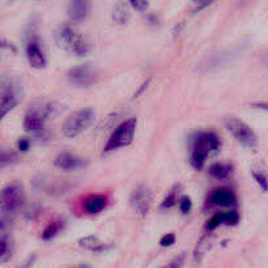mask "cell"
Listing matches in <instances>:
<instances>
[{"label":"cell","instance_id":"obj_14","mask_svg":"<svg viewBox=\"0 0 268 268\" xmlns=\"http://www.w3.org/2000/svg\"><path fill=\"white\" fill-rule=\"evenodd\" d=\"M240 221V215L236 211H229V212H219L213 215L205 224L207 230H213L220 225H237Z\"/></svg>","mask_w":268,"mask_h":268},{"label":"cell","instance_id":"obj_12","mask_svg":"<svg viewBox=\"0 0 268 268\" xmlns=\"http://www.w3.org/2000/svg\"><path fill=\"white\" fill-rule=\"evenodd\" d=\"M88 161L83 158V157L73 155L69 152L59 153L54 160V165L60 170H66V172H73V170H79L87 166Z\"/></svg>","mask_w":268,"mask_h":268},{"label":"cell","instance_id":"obj_26","mask_svg":"<svg viewBox=\"0 0 268 268\" xmlns=\"http://www.w3.org/2000/svg\"><path fill=\"white\" fill-rule=\"evenodd\" d=\"M130 1V4L132 5V8L136 9L139 12H144L147 11L149 5L148 0H128Z\"/></svg>","mask_w":268,"mask_h":268},{"label":"cell","instance_id":"obj_19","mask_svg":"<svg viewBox=\"0 0 268 268\" xmlns=\"http://www.w3.org/2000/svg\"><path fill=\"white\" fill-rule=\"evenodd\" d=\"M64 229V220H55L52 221L51 224L48 225L47 228L45 229V232L42 233V240L51 241L52 238H55L62 230Z\"/></svg>","mask_w":268,"mask_h":268},{"label":"cell","instance_id":"obj_33","mask_svg":"<svg viewBox=\"0 0 268 268\" xmlns=\"http://www.w3.org/2000/svg\"><path fill=\"white\" fill-rule=\"evenodd\" d=\"M80 268H89V267H87V266H84V267H80Z\"/></svg>","mask_w":268,"mask_h":268},{"label":"cell","instance_id":"obj_28","mask_svg":"<svg viewBox=\"0 0 268 268\" xmlns=\"http://www.w3.org/2000/svg\"><path fill=\"white\" fill-rule=\"evenodd\" d=\"M174 242H176V236H174L173 233L165 234V236H162V238L160 240V245L161 246H164V247H166V246H172Z\"/></svg>","mask_w":268,"mask_h":268},{"label":"cell","instance_id":"obj_4","mask_svg":"<svg viewBox=\"0 0 268 268\" xmlns=\"http://www.w3.org/2000/svg\"><path fill=\"white\" fill-rule=\"evenodd\" d=\"M58 42L62 48L76 56H85L89 52V44L84 36L69 25H62L58 29Z\"/></svg>","mask_w":268,"mask_h":268},{"label":"cell","instance_id":"obj_11","mask_svg":"<svg viewBox=\"0 0 268 268\" xmlns=\"http://www.w3.org/2000/svg\"><path fill=\"white\" fill-rule=\"evenodd\" d=\"M20 101V89L12 83H7L1 87V106H0V119H4L5 115L16 108Z\"/></svg>","mask_w":268,"mask_h":268},{"label":"cell","instance_id":"obj_1","mask_svg":"<svg viewBox=\"0 0 268 268\" xmlns=\"http://www.w3.org/2000/svg\"><path fill=\"white\" fill-rule=\"evenodd\" d=\"M221 147V141L215 132L199 131L190 139V164L194 169L200 170L211 153L217 152Z\"/></svg>","mask_w":268,"mask_h":268},{"label":"cell","instance_id":"obj_30","mask_svg":"<svg viewBox=\"0 0 268 268\" xmlns=\"http://www.w3.org/2000/svg\"><path fill=\"white\" fill-rule=\"evenodd\" d=\"M192 3L195 4L196 11H201V9L207 8L209 5L212 4L215 0H191Z\"/></svg>","mask_w":268,"mask_h":268},{"label":"cell","instance_id":"obj_9","mask_svg":"<svg viewBox=\"0 0 268 268\" xmlns=\"http://www.w3.org/2000/svg\"><path fill=\"white\" fill-rule=\"evenodd\" d=\"M67 76H68L71 84L80 87V88H85V87H89L96 81L97 72L90 64L85 63L69 69Z\"/></svg>","mask_w":268,"mask_h":268},{"label":"cell","instance_id":"obj_16","mask_svg":"<svg viewBox=\"0 0 268 268\" xmlns=\"http://www.w3.org/2000/svg\"><path fill=\"white\" fill-rule=\"evenodd\" d=\"M108 205V200L102 195H92L84 201V209L90 215H97L102 212Z\"/></svg>","mask_w":268,"mask_h":268},{"label":"cell","instance_id":"obj_10","mask_svg":"<svg viewBox=\"0 0 268 268\" xmlns=\"http://www.w3.org/2000/svg\"><path fill=\"white\" fill-rule=\"evenodd\" d=\"M152 199L153 194L152 190L145 186V184H140L137 186L134 192L131 194V205L134 207V209L136 211L140 216H145L147 213L149 212L151 209V205H152Z\"/></svg>","mask_w":268,"mask_h":268},{"label":"cell","instance_id":"obj_13","mask_svg":"<svg viewBox=\"0 0 268 268\" xmlns=\"http://www.w3.org/2000/svg\"><path fill=\"white\" fill-rule=\"evenodd\" d=\"M92 11V0H69L67 15L73 22H83L89 17Z\"/></svg>","mask_w":268,"mask_h":268},{"label":"cell","instance_id":"obj_32","mask_svg":"<svg viewBox=\"0 0 268 268\" xmlns=\"http://www.w3.org/2000/svg\"><path fill=\"white\" fill-rule=\"evenodd\" d=\"M252 108L259 109V110H266L268 112V101H260V102H254L251 105Z\"/></svg>","mask_w":268,"mask_h":268},{"label":"cell","instance_id":"obj_24","mask_svg":"<svg viewBox=\"0 0 268 268\" xmlns=\"http://www.w3.org/2000/svg\"><path fill=\"white\" fill-rule=\"evenodd\" d=\"M41 212H42V207L40 204H32L26 211H25V217L28 220H36L37 217L40 216Z\"/></svg>","mask_w":268,"mask_h":268},{"label":"cell","instance_id":"obj_23","mask_svg":"<svg viewBox=\"0 0 268 268\" xmlns=\"http://www.w3.org/2000/svg\"><path fill=\"white\" fill-rule=\"evenodd\" d=\"M11 255H12V242L9 240V237L4 234L1 237V251H0L1 262L5 263L11 258Z\"/></svg>","mask_w":268,"mask_h":268},{"label":"cell","instance_id":"obj_6","mask_svg":"<svg viewBox=\"0 0 268 268\" xmlns=\"http://www.w3.org/2000/svg\"><path fill=\"white\" fill-rule=\"evenodd\" d=\"M93 118H94V110L90 108L80 109L68 116V119L66 120L63 124V135L66 137H76L81 135L87 128L90 126Z\"/></svg>","mask_w":268,"mask_h":268},{"label":"cell","instance_id":"obj_21","mask_svg":"<svg viewBox=\"0 0 268 268\" xmlns=\"http://www.w3.org/2000/svg\"><path fill=\"white\" fill-rule=\"evenodd\" d=\"M81 247L90 250V251H102L105 250V246L100 242V240L94 236H88L80 240Z\"/></svg>","mask_w":268,"mask_h":268},{"label":"cell","instance_id":"obj_7","mask_svg":"<svg viewBox=\"0 0 268 268\" xmlns=\"http://www.w3.org/2000/svg\"><path fill=\"white\" fill-rule=\"evenodd\" d=\"M226 128L232 134V136L245 148H255L258 144V137L247 123L238 118H230L226 120Z\"/></svg>","mask_w":268,"mask_h":268},{"label":"cell","instance_id":"obj_17","mask_svg":"<svg viewBox=\"0 0 268 268\" xmlns=\"http://www.w3.org/2000/svg\"><path fill=\"white\" fill-rule=\"evenodd\" d=\"M234 168L232 164H225V162H217L212 164L208 169V174L212 178L216 179H226L229 177H232Z\"/></svg>","mask_w":268,"mask_h":268},{"label":"cell","instance_id":"obj_20","mask_svg":"<svg viewBox=\"0 0 268 268\" xmlns=\"http://www.w3.org/2000/svg\"><path fill=\"white\" fill-rule=\"evenodd\" d=\"M251 174H252V178L255 179V182L258 183V186H259L263 191H268V176L267 173H266V170H264L262 166H252L251 169Z\"/></svg>","mask_w":268,"mask_h":268},{"label":"cell","instance_id":"obj_3","mask_svg":"<svg viewBox=\"0 0 268 268\" xmlns=\"http://www.w3.org/2000/svg\"><path fill=\"white\" fill-rule=\"evenodd\" d=\"M136 127L137 120L135 118H128V119L123 120L109 137L108 143L104 148V153L114 152L120 148L128 147L135 139Z\"/></svg>","mask_w":268,"mask_h":268},{"label":"cell","instance_id":"obj_2","mask_svg":"<svg viewBox=\"0 0 268 268\" xmlns=\"http://www.w3.org/2000/svg\"><path fill=\"white\" fill-rule=\"evenodd\" d=\"M54 112V104L46 102V104H37L29 109L24 118V130L29 134L42 136L46 134L45 131V123L48 116Z\"/></svg>","mask_w":268,"mask_h":268},{"label":"cell","instance_id":"obj_8","mask_svg":"<svg viewBox=\"0 0 268 268\" xmlns=\"http://www.w3.org/2000/svg\"><path fill=\"white\" fill-rule=\"evenodd\" d=\"M25 54H26V59H28L29 64L32 66L33 68H46L47 59H46V55H45L44 47H42V44H41L40 37L37 36L34 32L30 33V36L28 37L26 46H25Z\"/></svg>","mask_w":268,"mask_h":268},{"label":"cell","instance_id":"obj_27","mask_svg":"<svg viewBox=\"0 0 268 268\" xmlns=\"http://www.w3.org/2000/svg\"><path fill=\"white\" fill-rule=\"evenodd\" d=\"M15 161H16V155L15 153H1V166L3 168H5L7 165L13 164Z\"/></svg>","mask_w":268,"mask_h":268},{"label":"cell","instance_id":"obj_18","mask_svg":"<svg viewBox=\"0 0 268 268\" xmlns=\"http://www.w3.org/2000/svg\"><path fill=\"white\" fill-rule=\"evenodd\" d=\"M128 17H130V12H128V8L126 3L123 1H118L114 7H112V21L116 25H124L128 21Z\"/></svg>","mask_w":268,"mask_h":268},{"label":"cell","instance_id":"obj_5","mask_svg":"<svg viewBox=\"0 0 268 268\" xmlns=\"http://www.w3.org/2000/svg\"><path fill=\"white\" fill-rule=\"evenodd\" d=\"M25 190L20 182H11L1 190V215L13 216L25 205Z\"/></svg>","mask_w":268,"mask_h":268},{"label":"cell","instance_id":"obj_22","mask_svg":"<svg viewBox=\"0 0 268 268\" xmlns=\"http://www.w3.org/2000/svg\"><path fill=\"white\" fill-rule=\"evenodd\" d=\"M178 194H179V186H174V187L166 194L164 200H162V203H161V209H170L172 207H174V204L177 203V200H178Z\"/></svg>","mask_w":268,"mask_h":268},{"label":"cell","instance_id":"obj_29","mask_svg":"<svg viewBox=\"0 0 268 268\" xmlns=\"http://www.w3.org/2000/svg\"><path fill=\"white\" fill-rule=\"evenodd\" d=\"M17 147H19L20 152H28L29 149H30V140H29L28 137H21L17 141Z\"/></svg>","mask_w":268,"mask_h":268},{"label":"cell","instance_id":"obj_25","mask_svg":"<svg viewBox=\"0 0 268 268\" xmlns=\"http://www.w3.org/2000/svg\"><path fill=\"white\" fill-rule=\"evenodd\" d=\"M192 208V201L188 196H182L179 199V209L183 215H187Z\"/></svg>","mask_w":268,"mask_h":268},{"label":"cell","instance_id":"obj_15","mask_svg":"<svg viewBox=\"0 0 268 268\" xmlns=\"http://www.w3.org/2000/svg\"><path fill=\"white\" fill-rule=\"evenodd\" d=\"M236 195L230 190L219 188L208 196V203L216 207H233L236 204Z\"/></svg>","mask_w":268,"mask_h":268},{"label":"cell","instance_id":"obj_31","mask_svg":"<svg viewBox=\"0 0 268 268\" xmlns=\"http://www.w3.org/2000/svg\"><path fill=\"white\" fill-rule=\"evenodd\" d=\"M183 260H184V255H180V256H178V258H176V259L173 260L172 263H169L168 266H165L164 268H182Z\"/></svg>","mask_w":268,"mask_h":268}]
</instances>
